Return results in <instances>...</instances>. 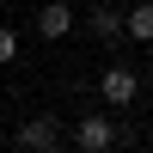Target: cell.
Wrapping results in <instances>:
<instances>
[{
  "label": "cell",
  "mask_w": 153,
  "mask_h": 153,
  "mask_svg": "<svg viewBox=\"0 0 153 153\" xmlns=\"http://www.w3.org/2000/svg\"><path fill=\"white\" fill-rule=\"evenodd\" d=\"M129 141V123L117 117H74V147L80 153H117Z\"/></svg>",
  "instance_id": "1"
},
{
  "label": "cell",
  "mask_w": 153,
  "mask_h": 153,
  "mask_svg": "<svg viewBox=\"0 0 153 153\" xmlns=\"http://www.w3.org/2000/svg\"><path fill=\"white\" fill-rule=\"evenodd\" d=\"M61 141H68L61 117H25L19 129H12V153H55Z\"/></svg>",
  "instance_id": "2"
},
{
  "label": "cell",
  "mask_w": 153,
  "mask_h": 153,
  "mask_svg": "<svg viewBox=\"0 0 153 153\" xmlns=\"http://www.w3.org/2000/svg\"><path fill=\"white\" fill-rule=\"evenodd\" d=\"M141 92H147V74L123 68V61H117V68H104V74H98V98H104L110 110H129V104H135Z\"/></svg>",
  "instance_id": "3"
},
{
  "label": "cell",
  "mask_w": 153,
  "mask_h": 153,
  "mask_svg": "<svg viewBox=\"0 0 153 153\" xmlns=\"http://www.w3.org/2000/svg\"><path fill=\"white\" fill-rule=\"evenodd\" d=\"M86 31H92L98 43H123V37H129V12L123 6H92L86 12Z\"/></svg>",
  "instance_id": "4"
},
{
  "label": "cell",
  "mask_w": 153,
  "mask_h": 153,
  "mask_svg": "<svg viewBox=\"0 0 153 153\" xmlns=\"http://www.w3.org/2000/svg\"><path fill=\"white\" fill-rule=\"evenodd\" d=\"M68 31H74V6H68V0H43V6H37V37L61 43Z\"/></svg>",
  "instance_id": "5"
},
{
  "label": "cell",
  "mask_w": 153,
  "mask_h": 153,
  "mask_svg": "<svg viewBox=\"0 0 153 153\" xmlns=\"http://www.w3.org/2000/svg\"><path fill=\"white\" fill-rule=\"evenodd\" d=\"M129 37L135 43H153V0H135L129 6Z\"/></svg>",
  "instance_id": "6"
},
{
  "label": "cell",
  "mask_w": 153,
  "mask_h": 153,
  "mask_svg": "<svg viewBox=\"0 0 153 153\" xmlns=\"http://www.w3.org/2000/svg\"><path fill=\"white\" fill-rule=\"evenodd\" d=\"M12 55H19V31H12V25H0V68H6Z\"/></svg>",
  "instance_id": "7"
},
{
  "label": "cell",
  "mask_w": 153,
  "mask_h": 153,
  "mask_svg": "<svg viewBox=\"0 0 153 153\" xmlns=\"http://www.w3.org/2000/svg\"><path fill=\"white\" fill-rule=\"evenodd\" d=\"M141 74H147V92H153V55H147V68H141Z\"/></svg>",
  "instance_id": "8"
},
{
  "label": "cell",
  "mask_w": 153,
  "mask_h": 153,
  "mask_svg": "<svg viewBox=\"0 0 153 153\" xmlns=\"http://www.w3.org/2000/svg\"><path fill=\"white\" fill-rule=\"evenodd\" d=\"M55 153H74V147H68V141H61V147H55Z\"/></svg>",
  "instance_id": "9"
},
{
  "label": "cell",
  "mask_w": 153,
  "mask_h": 153,
  "mask_svg": "<svg viewBox=\"0 0 153 153\" xmlns=\"http://www.w3.org/2000/svg\"><path fill=\"white\" fill-rule=\"evenodd\" d=\"M74 153H80V147H74Z\"/></svg>",
  "instance_id": "10"
},
{
  "label": "cell",
  "mask_w": 153,
  "mask_h": 153,
  "mask_svg": "<svg viewBox=\"0 0 153 153\" xmlns=\"http://www.w3.org/2000/svg\"><path fill=\"white\" fill-rule=\"evenodd\" d=\"M147 153H153V147H147Z\"/></svg>",
  "instance_id": "11"
}]
</instances>
